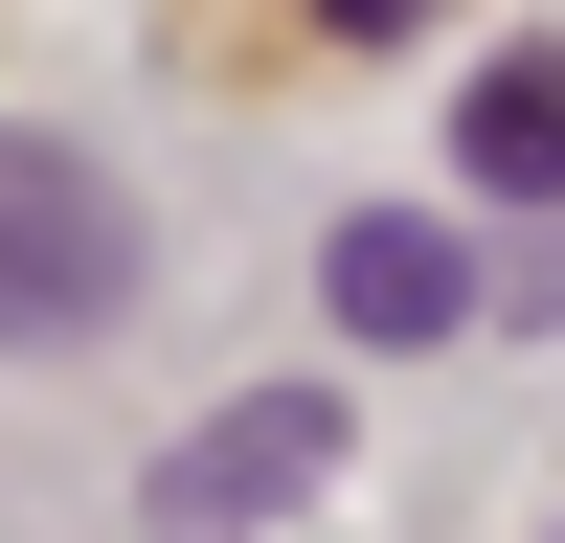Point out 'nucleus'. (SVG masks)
<instances>
[{"label": "nucleus", "instance_id": "6", "mask_svg": "<svg viewBox=\"0 0 565 543\" xmlns=\"http://www.w3.org/2000/svg\"><path fill=\"white\" fill-rule=\"evenodd\" d=\"M498 317H565V226H543V249H521V272H498Z\"/></svg>", "mask_w": 565, "mask_h": 543}, {"label": "nucleus", "instance_id": "4", "mask_svg": "<svg viewBox=\"0 0 565 543\" xmlns=\"http://www.w3.org/2000/svg\"><path fill=\"white\" fill-rule=\"evenodd\" d=\"M452 181H476V204H565V45H498V68L452 91Z\"/></svg>", "mask_w": 565, "mask_h": 543}, {"label": "nucleus", "instance_id": "5", "mask_svg": "<svg viewBox=\"0 0 565 543\" xmlns=\"http://www.w3.org/2000/svg\"><path fill=\"white\" fill-rule=\"evenodd\" d=\"M407 23H430V0H317V45H407Z\"/></svg>", "mask_w": 565, "mask_h": 543}, {"label": "nucleus", "instance_id": "2", "mask_svg": "<svg viewBox=\"0 0 565 543\" xmlns=\"http://www.w3.org/2000/svg\"><path fill=\"white\" fill-rule=\"evenodd\" d=\"M317 476H340V385H249V407H204V430L159 453V521L181 543H249V521H295Z\"/></svg>", "mask_w": 565, "mask_h": 543}, {"label": "nucleus", "instance_id": "3", "mask_svg": "<svg viewBox=\"0 0 565 543\" xmlns=\"http://www.w3.org/2000/svg\"><path fill=\"white\" fill-rule=\"evenodd\" d=\"M317 295H340V340H385V362H407V340H452V317H498V272L452 249L430 204H362L340 249H317Z\"/></svg>", "mask_w": 565, "mask_h": 543}, {"label": "nucleus", "instance_id": "1", "mask_svg": "<svg viewBox=\"0 0 565 543\" xmlns=\"http://www.w3.org/2000/svg\"><path fill=\"white\" fill-rule=\"evenodd\" d=\"M114 317H136V204L68 136H0V340L68 362V340H114Z\"/></svg>", "mask_w": 565, "mask_h": 543}]
</instances>
